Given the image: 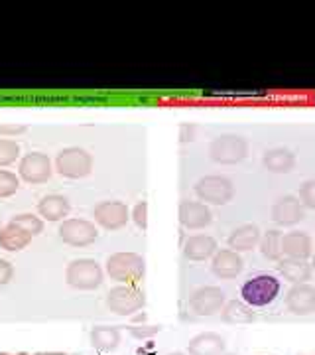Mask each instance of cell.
<instances>
[{"instance_id": "obj_37", "label": "cell", "mask_w": 315, "mask_h": 355, "mask_svg": "<svg viewBox=\"0 0 315 355\" xmlns=\"http://www.w3.org/2000/svg\"><path fill=\"white\" fill-rule=\"evenodd\" d=\"M36 355H65V354H36Z\"/></svg>"}, {"instance_id": "obj_25", "label": "cell", "mask_w": 315, "mask_h": 355, "mask_svg": "<svg viewBox=\"0 0 315 355\" xmlns=\"http://www.w3.org/2000/svg\"><path fill=\"white\" fill-rule=\"evenodd\" d=\"M221 316H223V320L227 324H239V326L254 322V312L246 304L239 302V300H228V302H225L223 310H221Z\"/></svg>"}, {"instance_id": "obj_28", "label": "cell", "mask_w": 315, "mask_h": 355, "mask_svg": "<svg viewBox=\"0 0 315 355\" xmlns=\"http://www.w3.org/2000/svg\"><path fill=\"white\" fill-rule=\"evenodd\" d=\"M20 156V146L10 139H0V168L16 162Z\"/></svg>"}, {"instance_id": "obj_2", "label": "cell", "mask_w": 315, "mask_h": 355, "mask_svg": "<svg viewBox=\"0 0 315 355\" xmlns=\"http://www.w3.org/2000/svg\"><path fill=\"white\" fill-rule=\"evenodd\" d=\"M102 279V268L97 261L91 259H77L71 261L67 268H65V280L69 286H73L77 291H93L97 286H101Z\"/></svg>"}, {"instance_id": "obj_11", "label": "cell", "mask_w": 315, "mask_h": 355, "mask_svg": "<svg viewBox=\"0 0 315 355\" xmlns=\"http://www.w3.org/2000/svg\"><path fill=\"white\" fill-rule=\"evenodd\" d=\"M60 237L71 247H87L97 239V227L87 219H67L60 227Z\"/></svg>"}, {"instance_id": "obj_20", "label": "cell", "mask_w": 315, "mask_h": 355, "mask_svg": "<svg viewBox=\"0 0 315 355\" xmlns=\"http://www.w3.org/2000/svg\"><path fill=\"white\" fill-rule=\"evenodd\" d=\"M278 270L284 279L290 280L294 284H305L314 275L312 265L305 261H298V259H280Z\"/></svg>"}, {"instance_id": "obj_38", "label": "cell", "mask_w": 315, "mask_h": 355, "mask_svg": "<svg viewBox=\"0 0 315 355\" xmlns=\"http://www.w3.org/2000/svg\"><path fill=\"white\" fill-rule=\"evenodd\" d=\"M312 270L315 272V257H314V263H312Z\"/></svg>"}, {"instance_id": "obj_30", "label": "cell", "mask_w": 315, "mask_h": 355, "mask_svg": "<svg viewBox=\"0 0 315 355\" xmlns=\"http://www.w3.org/2000/svg\"><path fill=\"white\" fill-rule=\"evenodd\" d=\"M300 202L303 207L315 209V180H307L300 186Z\"/></svg>"}, {"instance_id": "obj_10", "label": "cell", "mask_w": 315, "mask_h": 355, "mask_svg": "<svg viewBox=\"0 0 315 355\" xmlns=\"http://www.w3.org/2000/svg\"><path fill=\"white\" fill-rule=\"evenodd\" d=\"M93 217L102 229L116 231V229H123L128 223L130 211H128L126 203L113 200V202L97 203L93 207Z\"/></svg>"}, {"instance_id": "obj_36", "label": "cell", "mask_w": 315, "mask_h": 355, "mask_svg": "<svg viewBox=\"0 0 315 355\" xmlns=\"http://www.w3.org/2000/svg\"><path fill=\"white\" fill-rule=\"evenodd\" d=\"M0 355H28V354H24V352H20V354H0Z\"/></svg>"}, {"instance_id": "obj_18", "label": "cell", "mask_w": 315, "mask_h": 355, "mask_svg": "<svg viewBox=\"0 0 315 355\" xmlns=\"http://www.w3.org/2000/svg\"><path fill=\"white\" fill-rule=\"evenodd\" d=\"M217 253V241L209 235H193L189 237L186 245H183V254L188 261L193 263H201L211 259Z\"/></svg>"}, {"instance_id": "obj_3", "label": "cell", "mask_w": 315, "mask_h": 355, "mask_svg": "<svg viewBox=\"0 0 315 355\" xmlns=\"http://www.w3.org/2000/svg\"><path fill=\"white\" fill-rule=\"evenodd\" d=\"M240 294H242V300L254 308L272 304L280 294V280L272 275H256L254 279L246 280L242 284Z\"/></svg>"}, {"instance_id": "obj_40", "label": "cell", "mask_w": 315, "mask_h": 355, "mask_svg": "<svg viewBox=\"0 0 315 355\" xmlns=\"http://www.w3.org/2000/svg\"><path fill=\"white\" fill-rule=\"evenodd\" d=\"M223 355H237V354H223Z\"/></svg>"}, {"instance_id": "obj_6", "label": "cell", "mask_w": 315, "mask_h": 355, "mask_svg": "<svg viewBox=\"0 0 315 355\" xmlns=\"http://www.w3.org/2000/svg\"><path fill=\"white\" fill-rule=\"evenodd\" d=\"M195 193L203 203H211V205H225L233 200L235 188L233 182L227 176H203L195 184Z\"/></svg>"}, {"instance_id": "obj_8", "label": "cell", "mask_w": 315, "mask_h": 355, "mask_svg": "<svg viewBox=\"0 0 315 355\" xmlns=\"http://www.w3.org/2000/svg\"><path fill=\"white\" fill-rule=\"evenodd\" d=\"M225 306V292L219 286H201L193 291L189 298V308L197 316H213Z\"/></svg>"}, {"instance_id": "obj_9", "label": "cell", "mask_w": 315, "mask_h": 355, "mask_svg": "<svg viewBox=\"0 0 315 355\" xmlns=\"http://www.w3.org/2000/svg\"><path fill=\"white\" fill-rule=\"evenodd\" d=\"M51 160L42 153H30L26 154L20 160L18 166V174L24 180L26 184H44L51 178Z\"/></svg>"}, {"instance_id": "obj_12", "label": "cell", "mask_w": 315, "mask_h": 355, "mask_svg": "<svg viewBox=\"0 0 315 355\" xmlns=\"http://www.w3.org/2000/svg\"><path fill=\"white\" fill-rule=\"evenodd\" d=\"M303 217H305V207L294 196H284L272 205V219L278 225L291 227V225H298Z\"/></svg>"}, {"instance_id": "obj_24", "label": "cell", "mask_w": 315, "mask_h": 355, "mask_svg": "<svg viewBox=\"0 0 315 355\" xmlns=\"http://www.w3.org/2000/svg\"><path fill=\"white\" fill-rule=\"evenodd\" d=\"M91 343L99 352H113L120 343V330L114 326H97L91 330Z\"/></svg>"}, {"instance_id": "obj_17", "label": "cell", "mask_w": 315, "mask_h": 355, "mask_svg": "<svg viewBox=\"0 0 315 355\" xmlns=\"http://www.w3.org/2000/svg\"><path fill=\"white\" fill-rule=\"evenodd\" d=\"M225 347H227V342L223 336L215 331H203L189 342L188 352L189 355H223Z\"/></svg>"}, {"instance_id": "obj_33", "label": "cell", "mask_w": 315, "mask_h": 355, "mask_svg": "<svg viewBox=\"0 0 315 355\" xmlns=\"http://www.w3.org/2000/svg\"><path fill=\"white\" fill-rule=\"evenodd\" d=\"M14 277V266L8 263V261H4V259H0V286H4V284H8Z\"/></svg>"}, {"instance_id": "obj_39", "label": "cell", "mask_w": 315, "mask_h": 355, "mask_svg": "<svg viewBox=\"0 0 315 355\" xmlns=\"http://www.w3.org/2000/svg\"><path fill=\"white\" fill-rule=\"evenodd\" d=\"M170 355H186V354H181V352H174V354H170Z\"/></svg>"}, {"instance_id": "obj_27", "label": "cell", "mask_w": 315, "mask_h": 355, "mask_svg": "<svg viewBox=\"0 0 315 355\" xmlns=\"http://www.w3.org/2000/svg\"><path fill=\"white\" fill-rule=\"evenodd\" d=\"M10 223L26 229L30 235H39V233L44 231V221H42L38 216H34V214H20V216L12 217Z\"/></svg>"}, {"instance_id": "obj_32", "label": "cell", "mask_w": 315, "mask_h": 355, "mask_svg": "<svg viewBox=\"0 0 315 355\" xmlns=\"http://www.w3.org/2000/svg\"><path fill=\"white\" fill-rule=\"evenodd\" d=\"M132 219L136 223L138 229H146L148 227V203L146 202H138L134 205L132 209Z\"/></svg>"}, {"instance_id": "obj_1", "label": "cell", "mask_w": 315, "mask_h": 355, "mask_svg": "<svg viewBox=\"0 0 315 355\" xmlns=\"http://www.w3.org/2000/svg\"><path fill=\"white\" fill-rule=\"evenodd\" d=\"M109 277L123 284H136L144 279L146 263L138 253H114L107 259Z\"/></svg>"}, {"instance_id": "obj_15", "label": "cell", "mask_w": 315, "mask_h": 355, "mask_svg": "<svg viewBox=\"0 0 315 355\" xmlns=\"http://www.w3.org/2000/svg\"><path fill=\"white\" fill-rule=\"evenodd\" d=\"M211 211L203 202H181L179 205V221L186 229H203L211 223Z\"/></svg>"}, {"instance_id": "obj_7", "label": "cell", "mask_w": 315, "mask_h": 355, "mask_svg": "<svg viewBox=\"0 0 315 355\" xmlns=\"http://www.w3.org/2000/svg\"><path fill=\"white\" fill-rule=\"evenodd\" d=\"M55 170L71 180L85 178L93 170V156L83 148H65L55 158Z\"/></svg>"}, {"instance_id": "obj_34", "label": "cell", "mask_w": 315, "mask_h": 355, "mask_svg": "<svg viewBox=\"0 0 315 355\" xmlns=\"http://www.w3.org/2000/svg\"><path fill=\"white\" fill-rule=\"evenodd\" d=\"M26 130H28L26 125H0V135H4V137H8V139L20 137V135H24Z\"/></svg>"}, {"instance_id": "obj_29", "label": "cell", "mask_w": 315, "mask_h": 355, "mask_svg": "<svg viewBox=\"0 0 315 355\" xmlns=\"http://www.w3.org/2000/svg\"><path fill=\"white\" fill-rule=\"evenodd\" d=\"M18 186H20V180L14 172L0 170V198H10L18 191Z\"/></svg>"}, {"instance_id": "obj_16", "label": "cell", "mask_w": 315, "mask_h": 355, "mask_svg": "<svg viewBox=\"0 0 315 355\" xmlns=\"http://www.w3.org/2000/svg\"><path fill=\"white\" fill-rule=\"evenodd\" d=\"M312 249H314V241L303 231H290V233L282 235V253L288 259L305 261L312 257Z\"/></svg>"}, {"instance_id": "obj_4", "label": "cell", "mask_w": 315, "mask_h": 355, "mask_svg": "<svg viewBox=\"0 0 315 355\" xmlns=\"http://www.w3.org/2000/svg\"><path fill=\"white\" fill-rule=\"evenodd\" d=\"M144 304H146V294L134 284L114 286L107 296L109 310L118 314V316H132V314L140 312L144 308Z\"/></svg>"}, {"instance_id": "obj_22", "label": "cell", "mask_w": 315, "mask_h": 355, "mask_svg": "<svg viewBox=\"0 0 315 355\" xmlns=\"http://www.w3.org/2000/svg\"><path fill=\"white\" fill-rule=\"evenodd\" d=\"M34 235H30L26 229L18 227L14 223H8L0 229V247L4 251H22L26 249Z\"/></svg>"}, {"instance_id": "obj_21", "label": "cell", "mask_w": 315, "mask_h": 355, "mask_svg": "<svg viewBox=\"0 0 315 355\" xmlns=\"http://www.w3.org/2000/svg\"><path fill=\"white\" fill-rule=\"evenodd\" d=\"M262 164L266 170L274 174H288L296 166V154L288 148H272L262 156Z\"/></svg>"}, {"instance_id": "obj_5", "label": "cell", "mask_w": 315, "mask_h": 355, "mask_svg": "<svg viewBox=\"0 0 315 355\" xmlns=\"http://www.w3.org/2000/svg\"><path fill=\"white\" fill-rule=\"evenodd\" d=\"M249 154V142L239 135L217 137L209 146V156L217 164H237Z\"/></svg>"}, {"instance_id": "obj_35", "label": "cell", "mask_w": 315, "mask_h": 355, "mask_svg": "<svg viewBox=\"0 0 315 355\" xmlns=\"http://www.w3.org/2000/svg\"><path fill=\"white\" fill-rule=\"evenodd\" d=\"M146 318H148V316H146V314H140V316L134 318V322H136V324H138V326H140V324H144V322H146Z\"/></svg>"}, {"instance_id": "obj_13", "label": "cell", "mask_w": 315, "mask_h": 355, "mask_svg": "<svg viewBox=\"0 0 315 355\" xmlns=\"http://www.w3.org/2000/svg\"><path fill=\"white\" fill-rule=\"evenodd\" d=\"M286 308L296 316H307L315 312V288L312 284H294L286 294Z\"/></svg>"}, {"instance_id": "obj_14", "label": "cell", "mask_w": 315, "mask_h": 355, "mask_svg": "<svg viewBox=\"0 0 315 355\" xmlns=\"http://www.w3.org/2000/svg\"><path fill=\"white\" fill-rule=\"evenodd\" d=\"M242 259L237 251L233 249H223V251H217L213 254V261H211V270L217 279H235L242 272Z\"/></svg>"}, {"instance_id": "obj_26", "label": "cell", "mask_w": 315, "mask_h": 355, "mask_svg": "<svg viewBox=\"0 0 315 355\" xmlns=\"http://www.w3.org/2000/svg\"><path fill=\"white\" fill-rule=\"evenodd\" d=\"M258 245H260V251L268 261H280L282 259V233L278 229L268 231Z\"/></svg>"}, {"instance_id": "obj_31", "label": "cell", "mask_w": 315, "mask_h": 355, "mask_svg": "<svg viewBox=\"0 0 315 355\" xmlns=\"http://www.w3.org/2000/svg\"><path fill=\"white\" fill-rule=\"evenodd\" d=\"M160 330H162V326H146V324L130 326V328H128L130 336H132V338H136V340H150V338H154V336H156Z\"/></svg>"}, {"instance_id": "obj_19", "label": "cell", "mask_w": 315, "mask_h": 355, "mask_svg": "<svg viewBox=\"0 0 315 355\" xmlns=\"http://www.w3.org/2000/svg\"><path fill=\"white\" fill-rule=\"evenodd\" d=\"M260 243V229L254 223H244L228 235V247L237 253L252 251Z\"/></svg>"}, {"instance_id": "obj_23", "label": "cell", "mask_w": 315, "mask_h": 355, "mask_svg": "<svg viewBox=\"0 0 315 355\" xmlns=\"http://www.w3.org/2000/svg\"><path fill=\"white\" fill-rule=\"evenodd\" d=\"M71 211V203L63 196H46L38 203V214L46 221H60Z\"/></svg>"}]
</instances>
